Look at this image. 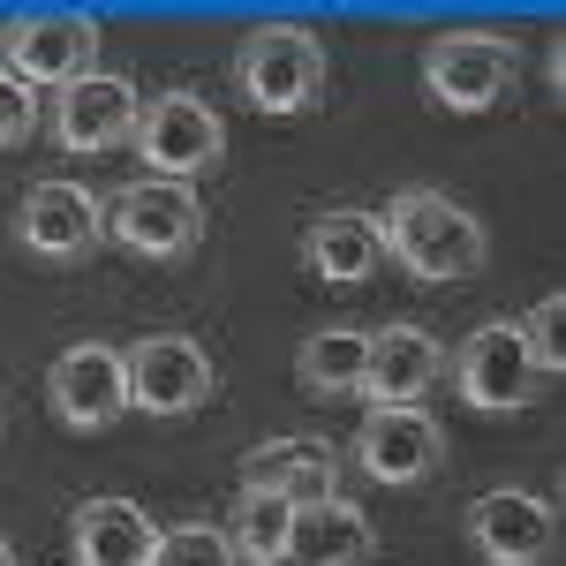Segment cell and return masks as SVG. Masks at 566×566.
Segmentation results:
<instances>
[{
    "label": "cell",
    "mask_w": 566,
    "mask_h": 566,
    "mask_svg": "<svg viewBox=\"0 0 566 566\" xmlns=\"http://www.w3.org/2000/svg\"><path fill=\"white\" fill-rule=\"evenodd\" d=\"M106 227L129 242L136 258H181V250L205 234V205H197V189H189V181L144 175V181H129V189H114Z\"/></svg>",
    "instance_id": "ba28073f"
},
{
    "label": "cell",
    "mask_w": 566,
    "mask_h": 566,
    "mask_svg": "<svg viewBox=\"0 0 566 566\" xmlns=\"http://www.w3.org/2000/svg\"><path fill=\"white\" fill-rule=\"evenodd\" d=\"M15 234L39 258H84L91 242L106 234V205L91 197L84 181H31L15 205Z\"/></svg>",
    "instance_id": "8fae6325"
},
{
    "label": "cell",
    "mask_w": 566,
    "mask_h": 566,
    "mask_svg": "<svg viewBox=\"0 0 566 566\" xmlns=\"http://www.w3.org/2000/svg\"><path fill=\"white\" fill-rule=\"evenodd\" d=\"M446 378V348L423 325H386L363 348V392L370 408H423V392Z\"/></svg>",
    "instance_id": "4fadbf2b"
},
{
    "label": "cell",
    "mask_w": 566,
    "mask_h": 566,
    "mask_svg": "<svg viewBox=\"0 0 566 566\" xmlns=\"http://www.w3.org/2000/svg\"><path fill=\"white\" fill-rule=\"evenodd\" d=\"M122 378H129V408L144 416H189L212 400V355L189 333H144L136 348H122Z\"/></svg>",
    "instance_id": "52a82bcc"
},
{
    "label": "cell",
    "mask_w": 566,
    "mask_h": 566,
    "mask_svg": "<svg viewBox=\"0 0 566 566\" xmlns=\"http://www.w3.org/2000/svg\"><path fill=\"white\" fill-rule=\"evenodd\" d=\"M469 544L491 566H536V559H552V544H559V514L536 491H483L469 506Z\"/></svg>",
    "instance_id": "30bf717a"
},
{
    "label": "cell",
    "mask_w": 566,
    "mask_h": 566,
    "mask_svg": "<svg viewBox=\"0 0 566 566\" xmlns=\"http://www.w3.org/2000/svg\"><path fill=\"white\" fill-rule=\"evenodd\" d=\"M287 522H295L287 499H272V491H242V499H234V522H227L234 559L272 566V559H280V544H287Z\"/></svg>",
    "instance_id": "ffe728a7"
},
{
    "label": "cell",
    "mask_w": 566,
    "mask_h": 566,
    "mask_svg": "<svg viewBox=\"0 0 566 566\" xmlns=\"http://www.w3.org/2000/svg\"><path fill=\"white\" fill-rule=\"evenodd\" d=\"M31 122H39V91L15 84V76L0 69V151H8V144H23V136H31Z\"/></svg>",
    "instance_id": "7402d4cb"
},
{
    "label": "cell",
    "mask_w": 566,
    "mask_h": 566,
    "mask_svg": "<svg viewBox=\"0 0 566 566\" xmlns=\"http://www.w3.org/2000/svg\"><path fill=\"white\" fill-rule=\"evenodd\" d=\"M234 76L258 114H303L325 98V45L303 23H258L234 53Z\"/></svg>",
    "instance_id": "7a4b0ae2"
},
{
    "label": "cell",
    "mask_w": 566,
    "mask_h": 566,
    "mask_svg": "<svg viewBox=\"0 0 566 566\" xmlns=\"http://www.w3.org/2000/svg\"><path fill=\"white\" fill-rule=\"evenodd\" d=\"M514 84H522V53L499 31H446L423 53V91L446 114H491Z\"/></svg>",
    "instance_id": "3957f363"
},
{
    "label": "cell",
    "mask_w": 566,
    "mask_h": 566,
    "mask_svg": "<svg viewBox=\"0 0 566 566\" xmlns=\"http://www.w3.org/2000/svg\"><path fill=\"white\" fill-rule=\"evenodd\" d=\"M91 61H98V23L76 15V8H39V15H15L8 31H0V69L15 76V84H76L91 76Z\"/></svg>",
    "instance_id": "5b68a950"
},
{
    "label": "cell",
    "mask_w": 566,
    "mask_h": 566,
    "mask_svg": "<svg viewBox=\"0 0 566 566\" xmlns=\"http://www.w3.org/2000/svg\"><path fill=\"white\" fill-rule=\"evenodd\" d=\"M129 144L144 151V175L189 181V175H205L219 151H227V129H219V114L197 98V91H159V98L136 114Z\"/></svg>",
    "instance_id": "8992f818"
},
{
    "label": "cell",
    "mask_w": 566,
    "mask_h": 566,
    "mask_svg": "<svg viewBox=\"0 0 566 566\" xmlns=\"http://www.w3.org/2000/svg\"><path fill=\"white\" fill-rule=\"evenodd\" d=\"M242 491H272L287 506L333 499V446H317V438H272L258 453H242Z\"/></svg>",
    "instance_id": "e0dca14e"
},
{
    "label": "cell",
    "mask_w": 566,
    "mask_h": 566,
    "mask_svg": "<svg viewBox=\"0 0 566 566\" xmlns=\"http://www.w3.org/2000/svg\"><path fill=\"white\" fill-rule=\"evenodd\" d=\"M303 258L317 280H333V287H355V280H370L378 264H386V242H378V219L370 212H317L303 234Z\"/></svg>",
    "instance_id": "ac0fdd59"
},
{
    "label": "cell",
    "mask_w": 566,
    "mask_h": 566,
    "mask_svg": "<svg viewBox=\"0 0 566 566\" xmlns=\"http://www.w3.org/2000/svg\"><path fill=\"white\" fill-rule=\"evenodd\" d=\"M559 310H566V295L552 287L544 303L528 310V325H522V340H528V355L544 363V370H559Z\"/></svg>",
    "instance_id": "603a6c76"
},
{
    "label": "cell",
    "mask_w": 566,
    "mask_h": 566,
    "mask_svg": "<svg viewBox=\"0 0 566 566\" xmlns=\"http://www.w3.org/2000/svg\"><path fill=\"white\" fill-rule=\"evenodd\" d=\"M355 461L378 483H423L446 461V431L423 408H370L363 431H355Z\"/></svg>",
    "instance_id": "7c38bea8"
},
{
    "label": "cell",
    "mask_w": 566,
    "mask_h": 566,
    "mask_svg": "<svg viewBox=\"0 0 566 566\" xmlns=\"http://www.w3.org/2000/svg\"><path fill=\"white\" fill-rule=\"evenodd\" d=\"M0 566H15V544H8V536H0Z\"/></svg>",
    "instance_id": "cb8c5ba5"
},
{
    "label": "cell",
    "mask_w": 566,
    "mask_h": 566,
    "mask_svg": "<svg viewBox=\"0 0 566 566\" xmlns=\"http://www.w3.org/2000/svg\"><path fill=\"white\" fill-rule=\"evenodd\" d=\"M446 370L461 378V400L469 408H483V416H506V408H528L536 392H544V363L528 355L522 325H476L469 340H461V355H446Z\"/></svg>",
    "instance_id": "277c9868"
},
{
    "label": "cell",
    "mask_w": 566,
    "mask_h": 566,
    "mask_svg": "<svg viewBox=\"0 0 566 566\" xmlns=\"http://www.w3.org/2000/svg\"><path fill=\"white\" fill-rule=\"evenodd\" d=\"M386 258H400L416 280H469L483 264V219L438 189H400L378 219Z\"/></svg>",
    "instance_id": "6da1fadb"
},
{
    "label": "cell",
    "mask_w": 566,
    "mask_h": 566,
    "mask_svg": "<svg viewBox=\"0 0 566 566\" xmlns=\"http://www.w3.org/2000/svg\"><path fill=\"white\" fill-rule=\"evenodd\" d=\"M363 552H370V514L348 506V499L333 491V499L295 506L287 544H280V559H272V566H355Z\"/></svg>",
    "instance_id": "2e32d148"
},
{
    "label": "cell",
    "mask_w": 566,
    "mask_h": 566,
    "mask_svg": "<svg viewBox=\"0 0 566 566\" xmlns=\"http://www.w3.org/2000/svg\"><path fill=\"white\" fill-rule=\"evenodd\" d=\"M45 400L69 431H106L122 408H129V378H122V348L106 340H76L45 370Z\"/></svg>",
    "instance_id": "9c48e42d"
},
{
    "label": "cell",
    "mask_w": 566,
    "mask_h": 566,
    "mask_svg": "<svg viewBox=\"0 0 566 566\" xmlns=\"http://www.w3.org/2000/svg\"><path fill=\"white\" fill-rule=\"evenodd\" d=\"M136 114H144V98H136L129 76H76V84L61 91V106H53V136L69 144V151H114V144H129L136 136Z\"/></svg>",
    "instance_id": "5bb4252c"
},
{
    "label": "cell",
    "mask_w": 566,
    "mask_h": 566,
    "mask_svg": "<svg viewBox=\"0 0 566 566\" xmlns=\"http://www.w3.org/2000/svg\"><path fill=\"white\" fill-rule=\"evenodd\" d=\"M363 348H370V333H355V325H325V333H310L303 355H295V370H303V386L317 400H340V392H363Z\"/></svg>",
    "instance_id": "d6986e66"
},
{
    "label": "cell",
    "mask_w": 566,
    "mask_h": 566,
    "mask_svg": "<svg viewBox=\"0 0 566 566\" xmlns=\"http://www.w3.org/2000/svg\"><path fill=\"white\" fill-rule=\"evenodd\" d=\"M69 552L84 566H151L159 528L136 499H84L76 522H69Z\"/></svg>",
    "instance_id": "9a60e30c"
},
{
    "label": "cell",
    "mask_w": 566,
    "mask_h": 566,
    "mask_svg": "<svg viewBox=\"0 0 566 566\" xmlns=\"http://www.w3.org/2000/svg\"><path fill=\"white\" fill-rule=\"evenodd\" d=\"M151 566H242L227 528H205V522H181V528H159V552Z\"/></svg>",
    "instance_id": "44dd1931"
}]
</instances>
